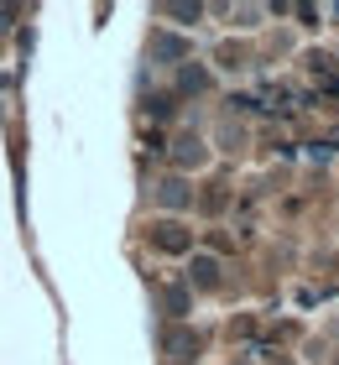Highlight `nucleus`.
Instances as JSON below:
<instances>
[{
	"instance_id": "f03ea898",
	"label": "nucleus",
	"mask_w": 339,
	"mask_h": 365,
	"mask_svg": "<svg viewBox=\"0 0 339 365\" xmlns=\"http://www.w3.org/2000/svg\"><path fill=\"white\" fill-rule=\"evenodd\" d=\"M157 240H162V250H183V246H188V235H177L173 224H167V230H162V235H157Z\"/></svg>"
},
{
	"instance_id": "f257e3e1",
	"label": "nucleus",
	"mask_w": 339,
	"mask_h": 365,
	"mask_svg": "<svg viewBox=\"0 0 339 365\" xmlns=\"http://www.w3.org/2000/svg\"><path fill=\"white\" fill-rule=\"evenodd\" d=\"M193 277H199L204 287H214V282H220V266H214L209 256H199V261H193Z\"/></svg>"
},
{
	"instance_id": "7ed1b4c3",
	"label": "nucleus",
	"mask_w": 339,
	"mask_h": 365,
	"mask_svg": "<svg viewBox=\"0 0 339 365\" xmlns=\"http://www.w3.org/2000/svg\"><path fill=\"white\" fill-rule=\"evenodd\" d=\"M167 350H173V355H188V350H193V339H188V334H167Z\"/></svg>"
}]
</instances>
